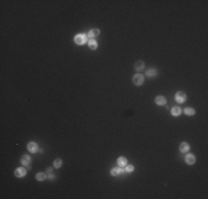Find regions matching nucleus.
<instances>
[{
	"label": "nucleus",
	"mask_w": 208,
	"mask_h": 199,
	"mask_svg": "<svg viewBox=\"0 0 208 199\" xmlns=\"http://www.w3.org/2000/svg\"><path fill=\"white\" fill-rule=\"evenodd\" d=\"M88 39V34H78V36L74 37V41L77 44H84Z\"/></svg>",
	"instance_id": "f257e3e1"
},
{
	"label": "nucleus",
	"mask_w": 208,
	"mask_h": 199,
	"mask_svg": "<svg viewBox=\"0 0 208 199\" xmlns=\"http://www.w3.org/2000/svg\"><path fill=\"white\" fill-rule=\"evenodd\" d=\"M175 98H176V101L178 102V103H184V102L186 101V94H185L184 92L179 91V92H177L176 93Z\"/></svg>",
	"instance_id": "f03ea898"
},
{
	"label": "nucleus",
	"mask_w": 208,
	"mask_h": 199,
	"mask_svg": "<svg viewBox=\"0 0 208 199\" xmlns=\"http://www.w3.org/2000/svg\"><path fill=\"white\" fill-rule=\"evenodd\" d=\"M133 82H134V84H136V85H142V84L144 83V77L142 74H135L134 76H133Z\"/></svg>",
	"instance_id": "7ed1b4c3"
},
{
	"label": "nucleus",
	"mask_w": 208,
	"mask_h": 199,
	"mask_svg": "<svg viewBox=\"0 0 208 199\" xmlns=\"http://www.w3.org/2000/svg\"><path fill=\"white\" fill-rule=\"evenodd\" d=\"M27 174V170L24 169V168H18V169H16V171H14V175L17 176V177H24Z\"/></svg>",
	"instance_id": "20e7f679"
},
{
	"label": "nucleus",
	"mask_w": 208,
	"mask_h": 199,
	"mask_svg": "<svg viewBox=\"0 0 208 199\" xmlns=\"http://www.w3.org/2000/svg\"><path fill=\"white\" fill-rule=\"evenodd\" d=\"M195 161H196V158H195V156L191 155V154H188V155L185 157V161H186L188 165H193V164H195Z\"/></svg>",
	"instance_id": "39448f33"
},
{
	"label": "nucleus",
	"mask_w": 208,
	"mask_h": 199,
	"mask_svg": "<svg viewBox=\"0 0 208 199\" xmlns=\"http://www.w3.org/2000/svg\"><path fill=\"white\" fill-rule=\"evenodd\" d=\"M28 151L31 152V153H36L38 151V145L34 143V142H30L28 144Z\"/></svg>",
	"instance_id": "423d86ee"
},
{
	"label": "nucleus",
	"mask_w": 208,
	"mask_h": 199,
	"mask_svg": "<svg viewBox=\"0 0 208 199\" xmlns=\"http://www.w3.org/2000/svg\"><path fill=\"white\" fill-rule=\"evenodd\" d=\"M155 102L157 105H165L166 104V98L164 96H157L155 98Z\"/></svg>",
	"instance_id": "0eeeda50"
},
{
	"label": "nucleus",
	"mask_w": 208,
	"mask_h": 199,
	"mask_svg": "<svg viewBox=\"0 0 208 199\" xmlns=\"http://www.w3.org/2000/svg\"><path fill=\"white\" fill-rule=\"evenodd\" d=\"M179 151L182 152V153H187V152L189 151V145L187 144V143H182V144L179 145Z\"/></svg>",
	"instance_id": "6e6552de"
},
{
	"label": "nucleus",
	"mask_w": 208,
	"mask_h": 199,
	"mask_svg": "<svg viewBox=\"0 0 208 199\" xmlns=\"http://www.w3.org/2000/svg\"><path fill=\"white\" fill-rule=\"evenodd\" d=\"M99 33H100L99 29H92L91 31L88 33V38H95L96 36H99Z\"/></svg>",
	"instance_id": "1a4fd4ad"
},
{
	"label": "nucleus",
	"mask_w": 208,
	"mask_h": 199,
	"mask_svg": "<svg viewBox=\"0 0 208 199\" xmlns=\"http://www.w3.org/2000/svg\"><path fill=\"white\" fill-rule=\"evenodd\" d=\"M180 113H182V111H180V108L178 106H175V107L172 108V115L178 116V115H180Z\"/></svg>",
	"instance_id": "9d476101"
},
{
	"label": "nucleus",
	"mask_w": 208,
	"mask_h": 199,
	"mask_svg": "<svg viewBox=\"0 0 208 199\" xmlns=\"http://www.w3.org/2000/svg\"><path fill=\"white\" fill-rule=\"evenodd\" d=\"M89 47H90V49H92V50H95V49L98 48V43L95 42V40L90 39V41H89Z\"/></svg>",
	"instance_id": "9b49d317"
},
{
	"label": "nucleus",
	"mask_w": 208,
	"mask_h": 199,
	"mask_svg": "<svg viewBox=\"0 0 208 199\" xmlns=\"http://www.w3.org/2000/svg\"><path fill=\"white\" fill-rule=\"evenodd\" d=\"M124 170L123 169H121V168H113L112 170H111V174H112L113 176H117V175H120V174H122Z\"/></svg>",
	"instance_id": "f8f14e48"
},
{
	"label": "nucleus",
	"mask_w": 208,
	"mask_h": 199,
	"mask_svg": "<svg viewBox=\"0 0 208 199\" xmlns=\"http://www.w3.org/2000/svg\"><path fill=\"white\" fill-rule=\"evenodd\" d=\"M117 164H119V166H121V167L125 166L126 165V158H125V157H119V159H117Z\"/></svg>",
	"instance_id": "ddd939ff"
},
{
	"label": "nucleus",
	"mask_w": 208,
	"mask_h": 199,
	"mask_svg": "<svg viewBox=\"0 0 208 199\" xmlns=\"http://www.w3.org/2000/svg\"><path fill=\"white\" fill-rule=\"evenodd\" d=\"M21 163L23 164V165H29V164H30V157H29L28 155L22 156V158H21Z\"/></svg>",
	"instance_id": "4468645a"
},
{
	"label": "nucleus",
	"mask_w": 208,
	"mask_h": 199,
	"mask_svg": "<svg viewBox=\"0 0 208 199\" xmlns=\"http://www.w3.org/2000/svg\"><path fill=\"white\" fill-rule=\"evenodd\" d=\"M143 67H144V63H143V61H137V62L135 63V69H136L137 71L142 70Z\"/></svg>",
	"instance_id": "2eb2a0df"
},
{
	"label": "nucleus",
	"mask_w": 208,
	"mask_h": 199,
	"mask_svg": "<svg viewBox=\"0 0 208 199\" xmlns=\"http://www.w3.org/2000/svg\"><path fill=\"white\" fill-rule=\"evenodd\" d=\"M185 114L186 115H194L195 114V110L191 107H187L186 110H185Z\"/></svg>",
	"instance_id": "dca6fc26"
},
{
	"label": "nucleus",
	"mask_w": 208,
	"mask_h": 199,
	"mask_svg": "<svg viewBox=\"0 0 208 199\" xmlns=\"http://www.w3.org/2000/svg\"><path fill=\"white\" fill-rule=\"evenodd\" d=\"M156 73H157V72H156V70H155V69H151V70H148L146 74H147V76L153 77V76H155V75H156Z\"/></svg>",
	"instance_id": "f3484780"
},
{
	"label": "nucleus",
	"mask_w": 208,
	"mask_h": 199,
	"mask_svg": "<svg viewBox=\"0 0 208 199\" xmlns=\"http://www.w3.org/2000/svg\"><path fill=\"white\" fill-rule=\"evenodd\" d=\"M36 178L39 180V181H42V180H44V179H46V175H44V174H43V173H39V174H37Z\"/></svg>",
	"instance_id": "a211bd4d"
},
{
	"label": "nucleus",
	"mask_w": 208,
	"mask_h": 199,
	"mask_svg": "<svg viewBox=\"0 0 208 199\" xmlns=\"http://www.w3.org/2000/svg\"><path fill=\"white\" fill-rule=\"evenodd\" d=\"M61 166H62V161H61L60 158H57L54 161V167L55 168H60Z\"/></svg>",
	"instance_id": "6ab92c4d"
},
{
	"label": "nucleus",
	"mask_w": 208,
	"mask_h": 199,
	"mask_svg": "<svg viewBox=\"0 0 208 199\" xmlns=\"http://www.w3.org/2000/svg\"><path fill=\"white\" fill-rule=\"evenodd\" d=\"M127 171V173H132L133 170H134V166L133 165H127L126 166V169H125Z\"/></svg>",
	"instance_id": "aec40b11"
},
{
	"label": "nucleus",
	"mask_w": 208,
	"mask_h": 199,
	"mask_svg": "<svg viewBox=\"0 0 208 199\" xmlns=\"http://www.w3.org/2000/svg\"><path fill=\"white\" fill-rule=\"evenodd\" d=\"M49 178H50V179H53V178H54V176H53V175H50V176H49Z\"/></svg>",
	"instance_id": "412c9836"
},
{
	"label": "nucleus",
	"mask_w": 208,
	"mask_h": 199,
	"mask_svg": "<svg viewBox=\"0 0 208 199\" xmlns=\"http://www.w3.org/2000/svg\"><path fill=\"white\" fill-rule=\"evenodd\" d=\"M47 170H48V173H51V170H52V168H48Z\"/></svg>",
	"instance_id": "4be33fe9"
}]
</instances>
